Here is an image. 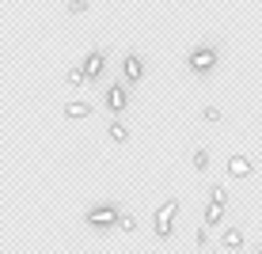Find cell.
<instances>
[{"label": "cell", "mask_w": 262, "mask_h": 254, "mask_svg": "<svg viewBox=\"0 0 262 254\" xmlns=\"http://www.w3.org/2000/svg\"><path fill=\"white\" fill-rule=\"evenodd\" d=\"M175 220H179V197H167V201L152 213V235H156V239H171V235H175Z\"/></svg>", "instance_id": "1"}, {"label": "cell", "mask_w": 262, "mask_h": 254, "mask_svg": "<svg viewBox=\"0 0 262 254\" xmlns=\"http://www.w3.org/2000/svg\"><path fill=\"white\" fill-rule=\"evenodd\" d=\"M186 65H190V72H198V76H209V72L221 65V53H216V46H194L190 57H186Z\"/></svg>", "instance_id": "2"}, {"label": "cell", "mask_w": 262, "mask_h": 254, "mask_svg": "<svg viewBox=\"0 0 262 254\" xmlns=\"http://www.w3.org/2000/svg\"><path fill=\"white\" fill-rule=\"evenodd\" d=\"M118 220H122V213H118L114 205H92V209H88V224H92L95 232L118 228Z\"/></svg>", "instance_id": "3"}, {"label": "cell", "mask_w": 262, "mask_h": 254, "mask_svg": "<svg viewBox=\"0 0 262 254\" xmlns=\"http://www.w3.org/2000/svg\"><path fill=\"white\" fill-rule=\"evenodd\" d=\"M103 106L111 110V118H122L125 106H129V91H125L122 84H111V87L103 91Z\"/></svg>", "instance_id": "4"}, {"label": "cell", "mask_w": 262, "mask_h": 254, "mask_svg": "<svg viewBox=\"0 0 262 254\" xmlns=\"http://www.w3.org/2000/svg\"><path fill=\"white\" fill-rule=\"evenodd\" d=\"M80 68L88 72V84H92V80H99V76L106 72V53H103V50H92V53L84 57V65H80Z\"/></svg>", "instance_id": "5"}, {"label": "cell", "mask_w": 262, "mask_h": 254, "mask_svg": "<svg viewBox=\"0 0 262 254\" xmlns=\"http://www.w3.org/2000/svg\"><path fill=\"white\" fill-rule=\"evenodd\" d=\"M251 175H255V163H251V156L236 152V156L228 159V178H251Z\"/></svg>", "instance_id": "6"}, {"label": "cell", "mask_w": 262, "mask_h": 254, "mask_svg": "<svg viewBox=\"0 0 262 254\" xmlns=\"http://www.w3.org/2000/svg\"><path fill=\"white\" fill-rule=\"evenodd\" d=\"M122 76H125V84H141L144 80V61L137 53H129V57L122 61Z\"/></svg>", "instance_id": "7"}, {"label": "cell", "mask_w": 262, "mask_h": 254, "mask_svg": "<svg viewBox=\"0 0 262 254\" xmlns=\"http://www.w3.org/2000/svg\"><path fill=\"white\" fill-rule=\"evenodd\" d=\"M239 247H243V228H239V224H228V228L221 232V250L236 254Z\"/></svg>", "instance_id": "8"}, {"label": "cell", "mask_w": 262, "mask_h": 254, "mask_svg": "<svg viewBox=\"0 0 262 254\" xmlns=\"http://www.w3.org/2000/svg\"><path fill=\"white\" fill-rule=\"evenodd\" d=\"M61 114H65L69 122H84V118H92V103H84V99H69V103L61 106Z\"/></svg>", "instance_id": "9"}, {"label": "cell", "mask_w": 262, "mask_h": 254, "mask_svg": "<svg viewBox=\"0 0 262 254\" xmlns=\"http://www.w3.org/2000/svg\"><path fill=\"white\" fill-rule=\"evenodd\" d=\"M106 137H111L114 144H125V141H129V129H125L122 118H111V125H106Z\"/></svg>", "instance_id": "10"}, {"label": "cell", "mask_w": 262, "mask_h": 254, "mask_svg": "<svg viewBox=\"0 0 262 254\" xmlns=\"http://www.w3.org/2000/svg\"><path fill=\"white\" fill-rule=\"evenodd\" d=\"M213 224H224V205H216V201L205 205V216H202V228H213Z\"/></svg>", "instance_id": "11"}, {"label": "cell", "mask_w": 262, "mask_h": 254, "mask_svg": "<svg viewBox=\"0 0 262 254\" xmlns=\"http://www.w3.org/2000/svg\"><path fill=\"white\" fill-rule=\"evenodd\" d=\"M65 84L72 87V91H76V87H84V84H88V72L80 68V65H76V68H69V72H65Z\"/></svg>", "instance_id": "12"}, {"label": "cell", "mask_w": 262, "mask_h": 254, "mask_svg": "<svg viewBox=\"0 0 262 254\" xmlns=\"http://www.w3.org/2000/svg\"><path fill=\"white\" fill-rule=\"evenodd\" d=\"M209 201H216V205H228V190H224L221 182H213V186H209Z\"/></svg>", "instance_id": "13"}, {"label": "cell", "mask_w": 262, "mask_h": 254, "mask_svg": "<svg viewBox=\"0 0 262 254\" xmlns=\"http://www.w3.org/2000/svg\"><path fill=\"white\" fill-rule=\"evenodd\" d=\"M118 228H122L125 235H133V232H137V216H133V213H122V220H118Z\"/></svg>", "instance_id": "14"}, {"label": "cell", "mask_w": 262, "mask_h": 254, "mask_svg": "<svg viewBox=\"0 0 262 254\" xmlns=\"http://www.w3.org/2000/svg\"><path fill=\"white\" fill-rule=\"evenodd\" d=\"M194 171H209V152H205V148L194 152Z\"/></svg>", "instance_id": "15"}, {"label": "cell", "mask_w": 262, "mask_h": 254, "mask_svg": "<svg viewBox=\"0 0 262 254\" xmlns=\"http://www.w3.org/2000/svg\"><path fill=\"white\" fill-rule=\"evenodd\" d=\"M65 12H69V15H84V12H88V0H69Z\"/></svg>", "instance_id": "16"}, {"label": "cell", "mask_w": 262, "mask_h": 254, "mask_svg": "<svg viewBox=\"0 0 262 254\" xmlns=\"http://www.w3.org/2000/svg\"><path fill=\"white\" fill-rule=\"evenodd\" d=\"M202 118H205V122H209V125H216V122H221V106H205V110H202Z\"/></svg>", "instance_id": "17"}, {"label": "cell", "mask_w": 262, "mask_h": 254, "mask_svg": "<svg viewBox=\"0 0 262 254\" xmlns=\"http://www.w3.org/2000/svg\"><path fill=\"white\" fill-rule=\"evenodd\" d=\"M194 243H198V247H205V243H209V228H198V235H194Z\"/></svg>", "instance_id": "18"}]
</instances>
